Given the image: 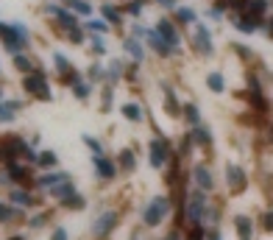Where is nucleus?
<instances>
[{
	"mask_svg": "<svg viewBox=\"0 0 273 240\" xmlns=\"http://www.w3.org/2000/svg\"><path fill=\"white\" fill-rule=\"evenodd\" d=\"M206 210H209V204H206V196H203L201 190L189 193V196H187V204H184V215H187L189 224H192V226H201Z\"/></svg>",
	"mask_w": 273,
	"mask_h": 240,
	"instance_id": "f257e3e1",
	"label": "nucleus"
},
{
	"mask_svg": "<svg viewBox=\"0 0 273 240\" xmlns=\"http://www.w3.org/2000/svg\"><path fill=\"white\" fill-rule=\"evenodd\" d=\"M168 212H170V198L168 196H156L154 201L142 210V224L145 226H159Z\"/></svg>",
	"mask_w": 273,
	"mask_h": 240,
	"instance_id": "f03ea898",
	"label": "nucleus"
},
{
	"mask_svg": "<svg viewBox=\"0 0 273 240\" xmlns=\"http://www.w3.org/2000/svg\"><path fill=\"white\" fill-rule=\"evenodd\" d=\"M22 87H25V92L36 95L39 101H50V90H48V81H45V73L42 70H36V73H31V76H25Z\"/></svg>",
	"mask_w": 273,
	"mask_h": 240,
	"instance_id": "7ed1b4c3",
	"label": "nucleus"
},
{
	"mask_svg": "<svg viewBox=\"0 0 273 240\" xmlns=\"http://www.w3.org/2000/svg\"><path fill=\"white\" fill-rule=\"evenodd\" d=\"M117 224H120V215L114 210H109V212H103L100 218H95V224H92V235H95V238H106V235L114 232V226Z\"/></svg>",
	"mask_w": 273,
	"mask_h": 240,
	"instance_id": "20e7f679",
	"label": "nucleus"
},
{
	"mask_svg": "<svg viewBox=\"0 0 273 240\" xmlns=\"http://www.w3.org/2000/svg\"><path fill=\"white\" fill-rule=\"evenodd\" d=\"M0 39H3V45H6V50H11V53H17V50L25 45V39H22L20 34H17L14 22H0Z\"/></svg>",
	"mask_w": 273,
	"mask_h": 240,
	"instance_id": "39448f33",
	"label": "nucleus"
},
{
	"mask_svg": "<svg viewBox=\"0 0 273 240\" xmlns=\"http://www.w3.org/2000/svg\"><path fill=\"white\" fill-rule=\"evenodd\" d=\"M245 182H248V176H245V170L240 165H226V184H229L231 193L245 190Z\"/></svg>",
	"mask_w": 273,
	"mask_h": 240,
	"instance_id": "423d86ee",
	"label": "nucleus"
},
{
	"mask_svg": "<svg viewBox=\"0 0 273 240\" xmlns=\"http://www.w3.org/2000/svg\"><path fill=\"white\" fill-rule=\"evenodd\" d=\"M156 34H159V39L168 45V48H179V45H182V39H179V34H176V28H173V22L170 20L156 22Z\"/></svg>",
	"mask_w": 273,
	"mask_h": 240,
	"instance_id": "0eeeda50",
	"label": "nucleus"
},
{
	"mask_svg": "<svg viewBox=\"0 0 273 240\" xmlns=\"http://www.w3.org/2000/svg\"><path fill=\"white\" fill-rule=\"evenodd\" d=\"M165 162H168V142L162 137H154L151 140V165L154 168H165Z\"/></svg>",
	"mask_w": 273,
	"mask_h": 240,
	"instance_id": "6e6552de",
	"label": "nucleus"
},
{
	"mask_svg": "<svg viewBox=\"0 0 273 240\" xmlns=\"http://www.w3.org/2000/svg\"><path fill=\"white\" fill-rule=\"evenodd\" d=\"M192 179H195V184H198L201 193H206V190L215 187V176H212V170L206 168V165H195V168H192Z\"/></svg>",
	"mask_w": 273,
	"mask_h": 240,
	"instance_id": "1a4fd4ad",
	"label": "nucleus"
},
{
	"mask_svg": "<svg viewBox=\"0 0 273 240\" xmlns=\"http://www.w3.org/2000/svg\"><path fill=\"white\" fill-rule=\"evenodd\" d=\"M195 48H198V53H212V34H209V28L206 25H201V22H195Z\"/></svg>",
	"mask_w": 273,
	"mask_h": 240,
	"instance_id": "9d476101",
	"label": "nucleus"
},
{
	"mask_svg": "<svg viewBox=\"0 0 273 240\" xmlns=\"http://www.w3.org/2000/svg\"><path fill=\"white\" fill-rule=\"evenodd\" d=\"M231 20H234V28L243 31V34H254V31H259V20L251 17V14H240V11H234Z\"/></svg>",
	"mask_w": 273,
	"mask_h": 240,
	"instance_id": "9b49d317",
	"label": "nucleus"
},
{
	"mask_svg": "<svg viewBox=\"0 0 273 240\" xmlns=\"http://www.w3.org/2000/svg\"><path fill=\"white\" fill-rule=\"evenodd\" d=\"M92 162H95V170H98L103 179H114V165H112V159H106L103 154H98V156H92Z\"/></svg>",
	"mask_w": 273,
	"mask_h": 240,
	"instance_id": "f8f14e48",
	"label": "nucleus"
},
{
	"mask_svg": "<svg viewBox=\"0 0 273 240\" xmlns=\"http://www.w3.org/2000/svg\"><path fill=\"white\" fill-rule=\"evenodd\" d=\"M50 196L59 198V201H67L70 196H76V184H73V182H62V184H56V187L50 190Z\"/></svg>",
	"mask_w": 273,
	"mask_h": 240,
	"instance_id": "ddd939ff",
	"label": "nucleus"
},
{
	"mask_svg": "<svg viewBox=\"0 0 273 240\" xmlns=\"http://www.w3.org/2000/svg\"><path fill=\"white\" fill-rule=\"evenodd\" d=\"M20 101H8V104H0V123H11L14 120V112L20 109Z\"/></svg>",
	"mask_w": 273,
	"mask_h": 240,
	"instance_id": "4468645a",
	"label": "nucleus"
},
{
	"mask_svg": "<svg viewBox=\"0 0 273 240\" xmlns=\"http://www.w3.org/2000/svg\"><path fill=\"white\" fill-rule=\"evenodd\" d=\"M234 226H237V232L243 235V240L251 238V232H254V221L248 218V215H237V218H234Z\"/></svg>",
	"mask_w": 273,
	"mask_h": 240,
	"instance_id": "2eb2a0df",
	"label": "nucleus"
},
{
	"mask_svg": "<svg viewBox=\"0 0 273 240\" xmlns=\"http://www.w3.org/2000/svg\"><path fill=\"white\" fill-rule=\"evenodd\" d=\"M192 140L198 145H212V128L209 126H195L192 128Z\"/></svg>",
	"mask_w": 273,
	"mask_h": 240,
	"instance_id": "dca6fc26",
	"label": "nucleus"
},
{
	"mask_svg": "<svg viewBox=\"0 0 273 240\" xmlns=\"http://www.w3.org/2000/svg\"><path fill=\"white\" fill-rule=\"evenodd\" d=\"M184 120H187L189 126H201V112H198V106L195 104H184Z\"/></svg>",
	"mask_w": 273,
	"mask_h": 240,
	"instance_id": "f3484780",
	"label": "nucleus"
},
{
	"mask_svg": "<svg viewBox=\"0 0 273 240\" xmlns=\"http://www.w3.org/2000/svg\"><path fill=\"white\" fill-rule=\"evenodd\" d=\"M265 8H268V0H248L245 3V11L251 17H257V20H259V14H265Z\"/></svg>",
	"mask_w": 273,
	"mask_h": 240,
	"instance_id": "a211bd4d",
	"label": "nucleus"
},
{
	"mask_svg": "<svg viewBox=\"0 0 273 240\" xmlns=\"http://www.w3.org/2000/svg\"><path fill=\"white\" fill-rule=\"evenodd\" d=\"M126 50L131 53L134 59H137V62H142V59H145V48H142L140 39H126Z\"/></svg>",
	"mask_w": 273,
	"mask_h": 240,
	"instance_id": "6ab92c4d",
	"label": "nucleus"
},
{
	"mask_svg": "<svg viewBox=\"0 0 273 240\" xmlns=\"http://www.w3.org/2000/svg\"><path fill=\"white\" fill-rule=\"evenodd\" d=\"M117 159H120V168L126 170V173H131V170L137 168V162H134V154H131L128 148H123V151H120V156H117Z\"/></svg>",
	"mask_w": 273,
	"mask_h": 240,
	"instance_id": "aec40b11",
	"label": "nucleus"
},
{
	"mask_svg": "<svg viewBox=\"0 0 273 240\" xmlns=\"http://www.w3.org/2000/svg\"><path fill=\"white\" fill-rule=\"evenodd\" d=\"M206 84H209L212 92H223L226 90V81H223L220 73H209V76H206Z\"/></svg>",
	"mask_w": 273,
	"mask_h": 240,
	"instance_id": "412c9836",
	"label": "nucleus"
},
{
	"mask_svg": "<svg viewBox=\"0 0 273 240\" xmlns=\"http://www.w3.org/2000/svg\"><path fill=\"white\" fill-rule=\"evenodd\" d=\"M8 198H11V201H17L20 207H31V204H34V198H31L25 190H11V193H8Z\"/></svg>",
	"mask_w": 273,
	"mask_h": 240,
	"instance_id": "4be33fe9",
	"label": "nucleus"
},
{
	"mask_svg": "<svg viewBox=\"0 0 273 240\" xmlns=\"http://www.w3.org/2000/svg\"><path fill=\"white\" fill-rule=\"evenodd\" d=\"M123 115H126L131 123H140V120H142V109L137 104H126V106H123Z\"/></svg>",
	"mask_w": 273,
	"mask_h": 240,
	"instance_id": "5701e85b",
	"label": "nucleus"
},
{
	"mask_svg": "<svg viewBox=\"0 0 273 240\" xmlns=\"http://www.w3.org/2000/svg\"><path fill=\"white\" fill-rule=\"evenodd\" d=\"M36 162L42 165V168H53V165L59 162V156H56V151H42V154H39V159H36Z\"/></svg>",
	"mask_w": 273,
	"mask_h": 240,
	"instance_id": "b1692460",
	"label": "nucleus"
},
{
	"mask_svg": "<svg viewBox=\"0 0 273 240\" xmlns=\"http://www.w3.org/2000/svg\"><path fill=\"white\" fill-rule=\"evenodd\" d=\"M67 6H70L73 11H78V14H92V6L87 0H67Z\"/></svg>",
	"mask_w": 273,
	"mask_h": 240,
	"instance_id": "393cba45",
	"label": "nucleus"
},
{
	"mask_svg": "<svg viewBox=\"0 0 273 240\" xmlns=\"http://www.w3.org/2000/svg\"><path fill=\"white\" fill-rule=\"evenodd\" d=\"M64 207H67V210H78V212H81L87 207V201H84V196H78V193H76V196H70L67 201H64Z\"/></svg>",
	"mask_w": 273,
	"mask_h": 240,
	"instance_id": "a878e982",
	"label": "nucleus"
},
{
	"mask_svg": "<svg viewBox=\"0 0 273 240\" xmlns=\"http://www.w3.org/2000/svg\"><path fill=\"white\" fill-rule=\"evenodd\" d=\"M176 17H179V22H192V25H195V11H192V8H179Z\"/></svg>",
	"mask_w": 273,
	"mask_h": 240,
	"instance_id": "bb28decb",
	"label": "nucleus"
},
{
	"mask_svg": "<svg viewBox=\"0 0 273 240\" xmlns=\"http://www.w3.org/2000/svg\"><path fill=\"white\" fill-rule=\"evenodd\" d=\"M73 95H76L78 101H87V95H90V87L81 84V81H76V84H73Z\"/></svg>",
	"mask_w": 273,
	"mask_h": 240,
	"instance_id": "cd10ccee",
	"label": "nucleus"
},
{
	"mask_svg": "<svg viewBox=\"0 0 273 240\" xmlns=\"http://www.w3.org/2000/svg\"><path fill=\"white\" fill-rule=\"evenodd\" d=\"M120 76H123V62H120V59H114V62L109 64V78H112V81H117Z\"/></svg>",
	"mask_w": 273,
	"mask_h": 240,
	"instance_id": "c85d7f7f",
	"label": "nucleus"
},
{
	"mask_svg": "<svg viewBox=\"0 0 273 240\" xmlns=\"http://www.w3.org/2000/svg\"><path fill=\"white\" fill-rule=\"evenodd\" d=\"M87 28H90V31H98V34H106V31H109V25H106L103 20H90V22H87Z\"/></svg>",
	"mask_w": 273,
	"mask_h": 240,
	"instance_id": "c756f323",
	"label": "nucleus"
},
{
	"mask_svg": "<svg viewBox=\"0 0 273 240\" xmlns=\"http://www.w3.org/2000/svg\"><path fill=\"white\" fill-rule=\"evenodd\" d=\"M84 145H90V148L95 151V156H98V154H103V148H100V142L95 140V137H90V134H84Z\"/></svg>",
	"mask_w": 273,
	"mask_h": 240,
	"instance_id": "7c9ffc66",
	"label": "nucleus"
},
{
	"mask_svg": "<svg viewBox=\"0 0 273 240\" xmlns=\"http://www.w3.org/2000/svg\"><path fill=\"white\" fill-rule=\"evenodd\" d=\"M14 67H17V70H22V73H28L31 70V62L25 56H14Z\"/></svg>",
	"mask_w": 273,
	"mask_h": 240,
	"instance_id": "2f4dec72",
	"label": "nucleus"
},
{
	"mask_svg": "<svg viewBox=\"0 0 273 240\" xmlns=\"http://www.w3.org/2000/svg\"><path fill=\"white\" fill-rule=\"evenodd\" d=\"M17 212L11 210V207L8 204H3V201H0V221H8V218H14Z\"/></svg>",
	"mask_w": 273,
	"mask_h": 240,
	"instance_id": "473e14b6",
	"label": "nucleus"
},
{
	"mask_svg": "<svg viewBox=\"0 0 273 240\" xmlns=\"http://www.w3.org/2000/svg\"><path fill=\"white\" fill-rule=\"evenodd\" d=\"M100 11H103V17H106V20H112V22H120V11H114L112 6H103V8H100Z\"/></svg>",
	"mask_w": 273,
	"mask_h": 240,
	"instance_id": "72a5a7b5",
	"label": "nucleus"
},
{
	"mask_svg": "<svg viewBox=\"0 0 273 240\" xmlns=\"http://www.w3.org/2000/svg\"><path fill=\"white\" fill-rule=\"evenodd\" d=\"M192 145H195L192 134H184V137H182V154H189V151H192Z\"/></svg>",
	"mask_w": 273,
	"mask_h": 240,
	"instance_id": "f704fd0d",
	"label": "nucleus"
},
{
	"mask_svg": "<svg viewBox=\"0 0 273 240\" xmlns=\"http://www.w3.org/2000/svg\"><path fill=\"white\" fill-rule=\"evenodd\" d=\"M92 50L103 56V53H106V42H103V39H98V36H95V39H92Z\"/></svg>",
	"mask_w": 273,
	"mask_h": 240,
	"instance_id": "c9c22d12",
	"label": "nucleus"
},
{
	"mask_svg": "<svg viewBox=\"0 0 273 240\" xmlns=\"http://www.w3.org/2000/svg\"><path fill=\"white\" fill-rule=\"evenodd\" d=\"M103 76H106V73H103L100 64H92V67H90V78H92V81H95V78H103Z\"/></svg>",
	"mask_w": 273,
	"mask_h": 240,
	"instance_id": "e433bc0d",
	"label": "nucleus"
},
{
	"mask_svg": "<svg viewBox=\"0 0 273 240\" xmlns=\"http://www.w3.org/2000/svg\"><path fill=\"white\" fill-rule=\"evenodd\" d=\"M50 240H67V229H64V226H56L53 235H50Z\"/></svg>",
	"mask_w": 273,
	"mask_h": 240,
	"instance_id": "4c0bfd02",
	"label": "nucleus"
},
{
	"mask_svg": "<svg viewBox=\"0 0 273 240\" xmlns=\"http://www.w3.org/2000/svg\"><path fill=\"white\" fill-rule=\"evenodd\" d=\"M262 226H265L268 232H273V210L265 212V218H262Z\"/></svg>",
	"mask_w": 273,
	"mask_h": 240,
	"instance_id": "58836bf2",
	"label": "nucleus"
},
{
	"mask_svg": "<svg viewBox=\"0 0 273 240\" xmlns=\"http://www.w3.org/2000/svg\"><path fill=\"white\" fill-rule=\"evenodd\" d=\"M112 106V90H103V112H109Z\"/></svg>",
	"mask_w": 273,
	"mask_h": 240,
	"instance_id": "ea45409f",
	"label": "nucleus"
},
{
	"mask_svg": "<svg viewBox=\"0 0 273 240\" xmlns=\"http://www.w3.org/2000/svg\"><path fill=\"white\" fill-rule=\"evenodd\" d=\"M70 39H73V42H81V39H84V34H81V28H73V31H70Z\"/></svg>",
	"mask_w": 273,
	"mask_h": 240,
	"instance_id": "a19ab883",
	"label": "nucleus"
},
{
	"mask_svg": "<svg viewBox=\"0 0 273 240\" xmlns=\"http://www.w3.org/2000/svg\"><path fill=\"white\" fill-rule=\"evenodd\" d=\"M45 218H48V215H45V212H42V215H36V218L31 221V226H34V229H36V226H42V224H45Z\"/></svg>",
	"mask_w": 273,
	"mask_h": 240,
	"instance_id": "79ce46f5",
	"label": "nucleus"
},
{
	"mask_svg": "<svg viewBox=\"0 0 273 240\" xmlns=\"http://www.w3.org/2000/svg\"><path fill=\"white\" fill-rule=\"evenodd\" d=\"M206 240H220V232H217V229H212V232H206Z\"/></svg>",
	"mask_w": 273,
	"mask_h": 240,
	"instance_id": "37998d69",
	"label": "nucleus"
},
{
	"mask_svg": "<svg viewBox=\"0 0 273 240\" xmlns=\"http://www.w3.org/2000/svg\"><path fill=\"white\" fill-rule=\"evenodd\" d=\"M165 240H179V232H170V235H168V238H165Z\"/></svg>",
	"mask_w": 273,
	"mask_h": 240,
	"instance_id": "c03bdc74",
	"label": "nucleus"
},
{
	"mask_svg": "<svg viewBox=\"0 0 273 240\" xmlns=\"http://www.w3.org/2000/svg\"><path fill=\"white\" fill-rule=\"evenodd\" d=\"M162 6H173V0H159Z\"/></svg>",
	"mask_w": 273,
	"mask_h": 240,
	"instance_id": "a18cd8bd",
	"label": "nucleus"
},
{
	"mask_svg": "<svg viewBox=\"0 0 273 240\" xmlns=\"http://www.w3.org/2000/svg\"><path fill=\"white\" fill-rule=\"evenodd\" d=\"M248 240H251V238H248Z\"/></svg>",
	"mask_w": 273,
	"mask_h": 240,
	"instance_id": "49530a36",
	"label": "nucleus"
}]
</instances>
